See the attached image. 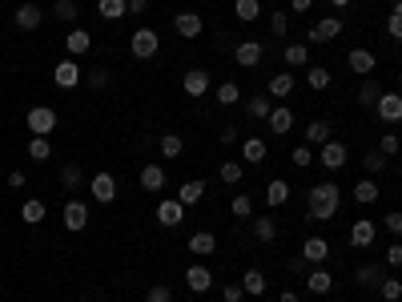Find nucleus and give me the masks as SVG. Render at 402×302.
<instances>
[{"mask_svg":"<svg viewBox=\"0 0 402 302\" xmlns=\"http://www.w3.org/2000/svg\"><path fill=\"white\" fill-rule=\"evenodd\" d=\"M342 206V189L334 186V182H318V186L306 189V214L310 222H330L334 214Z\"/></svg>","mask_w":402,"mask_h":302,"instance_id":"f257e3e1","label":"nucleus"},{"mask_svg":"<svg viewBox=\"0 0 402 302\" xmlns=\"http://www.w3.org/2000/svg\"><path fill=\"white\" fill-rule=\"evenodd\" d=\"M24 125L32 129V138H48L61 121H57V109H48V105H32V109L24 113Z\"/></svg>","mask_w":402,"mask_h":302,"instance_id":"f03ea898","label":"nucleus"},{"mask_svg":"<svg viewBox=\"0 0 402 302\" xmlns=\"http://www.w3.org/2000/svg\"><path fill=\"white\" fill-rule=\"evenodd\" d=\"M157 48H161V37H157L153 28H137V32L129 37V53H133L137 61H153Z\"/></svg>","mask_w":402,"mask_h":302,"instance_id":"7ed1b4c3","label":"nucleus"},{"mask_svg":"<svg viewBox=\"0 0 402 302\" xmlns=\"http://www.w3.org/2000/svg\"><path fill=\"white\" fill-rule=\"evenodd\" d=\"M85 81V73H81V65H77V57H65V61H57V69H52V85L57 89H77Z\"/></svg>","mask_w":402,"mask_h":302,"instance_id":"20e7f679","label":"nucleus"},{"mask_svg":"<svg viewBox=\"0 0 402 302\" xmlns=\"http://www.w3.org/2000/svg\"><path fill=\"white\" fill-rule=\"evenodd\" d=\"M374 117H379V121H386V125H399V121H402V93H394V89H382L379 105H374Z\"/></svg>","mask_w":402,"mask_h":302,"instance_id":"39448f33","label":"nucleus"},{"mask_svg":"<svg viewBox=\"0 0 402 302\" xmlns=\"http://www.w3.org/2000/svg\"><path fill=\"white\" fill-rule=\"evenodd\" d=\"M342 28H346V24L338 21V17H322L318 24H310L306 41H310V45H330L334 37H342Z\"/></svg>","mask_w":402,"mask_h":302,"instance_id":"423d86ee","label":"nucleus"},{"mask_svg":"<svg viewBox=\"0 0 402 302\" xmlns=\"http://www.w3.org/2000/svg\"><path fill=\"white\" fill-rule=\"evenodd\" d=\"M61 222H65V230L81 234L85 226H89V206H85L81 198H69V202H65V209H61Z\"/></svg>","mask_w":402,"mask_h":302,"instance_id":"0eeeda50","label":"nucleus"},{"mask_svg":"<svg viewBox=\"0 0 402 302\" xmlns=\"http://www.w3.org/2000/svg\"><path fill=\"white\" fill-rule=\"evenodd\" d=\"M89 194H93V202H101V206L117 202V178H113V173H97V178H89Z\"/></svg>","mask_w":402,"mask_h":302,"instance_id":"6e6552de","label":"nucleus"},{"mask_svg":"<svg viewBox=\"0 0 402 302\" xmlns=\"http://www.w3.org/2000/svg\"><path fill=\"white\" fill-rule=\"evenodd\" d=\"M318 162L326 165V169H342V165L350 162V149L342 145V141H326V145H318Z\"/></svg>","mask_w":402,"mask_h":302,"instance_id":"1a4fd4ad","label":"nucleus"},{"mask_svg":"<svg viewBox=\"0 0 402 302\" xmlns=\"http://www.w3.org/2000/svg\"><path fill=\"white\" fill-rule=\"evenodd\" d=\"M157 222H161L165 230H177V226L185 222V206H181L177 198H161V202H157Z\"/></svg>","mask_w":402,"mask_h":302,"instance_id":"9d476101","label":"nucleus"},{"mask_svg":"<svg viewBox=\"0 0 402 302\" xmlns=\"http://www.w3.org/2000/svg\"><path fill=\"white\" fill-rule=\"evenodd\" d=\"M181 89H185V97L201 101V97L213 89V81H210V73H205V69H190L185 77H181Z\"/></svg>","mask_w":402,"mask_h":302,"instance_id":"9b49d317","label":"nucleus"},{"mask_svg":"<svg viewBox=\"0 0 402 302\" xmlns=\"http://www.w3.org/2000/svg\"><path fill=\"white\" fill-rule=\"evenodd\" d=\"M374 238H379V226H374L370 218H358L354 226H350V246H354V250H370Z\"/></svg>","mask_w":402,"mask_h":302,"instance_id":"f8f14e48","label":"nucleus"},{"mask_svg":"<svg viewBox=\"0 0 402 302\" xmlns=\"http://www.w3.org/2000/svg\"><path fill=\"white\" fill-rule=\"evenodd\" d=\"M382 279H386V266H382V262H362V266L354 270V282L362 286V290H379Z\"/></svg>","mask_w":402,"mask_h":302,"instance_id":"ddd939ff","label":"nucleus"},{"mask_svg":"<svg viewBox=\"0 0 402 302\" xmlns=\"http://www.w3.org/2000/svg\"><path fill=\"white\" fill-rule=\"evenodd\" d=\"M346 65H350V73H358V77H370L374 65H379V57H374L370 48H350V53H346Z\"/></svg>","mask_w":402,"mask_h":302,"instance_id":"4468645a","label":"nucleus"},{"mask_svg":"<svg viewBox=\"0 0 402 302\" xmlns=\"http://www.w3.org/2000/svg\"><path fill=\"white\" fill-rule=\"evenodd\" d=\"M261 57H265V48H261L258 41H241V45L234 48V61L241 65V69H258Z\"/></svg>","mask_w":402,"mask_h":302,"instance_id":"2eb2a0df","label":"nucleus"},{"mask_svg":"<svg viewBox=\"0 0 402 302\" xmlns=\"http://www.w3.org/2000/svg\"><path fill=\"white\" fill-rule=\"evenodd\" d=\"M302 258H306L310 266H322V262L330 258V242H326V238H318V234L306 238V242H302Z\"/></svg>","mask_w":402,"mask_h":302,"instance_id":"dca6fc26","label":"nucleus"},{"mask_svg":"<svg viewBox=\"0 0 402 302\" xmlns=\"http://www.w3.org/2000/svg\"><path fill=\"white\" fill-rule=\"evenodd\" d=\"M12 24H17L21 32L41 28V4H32V0H28V4H21V8H17V17H12Z\"/></svg>","mask_w":402,"mask_h":302,"instance_id":"f3484780","label":"nucleus"},{"mask_svg":"<svg viewBox=\"0 0 402 302\" xmlns=\"http://www.w3.org/2000/svg\"><path fill=\"white\" fill-rule=\"evenodd\" d=\"M173 28H177L185 41H197L205 24H201V17H197V12H177V17H173Z\"/></svg>","mask_w":402,"mask_h":302,"instance_id":"a211bd4d","label":"nucleus"},{"mask_svg":"<svg viewBox=\"0 0 402 302\" xmlns=\"http://www.w3.org/2000/svg\"><path fill=\"white\" fill-rule=\"evenodd\" d=\"M270 113H274V97L270 93H258L245 101V117L250 121H270Z\"/></svg>","mask_w":402,"mask_h":302,"instance_id":"6ab92c4d","label":"nucleus"},{"mask_svg":"<svg viewBox=\"0 0 402 302\" xmlns=\"http://www.w3.org/2000/svg\"><path fill=\"white\" fill-rule=\"evenodd\" d=\"M185 286H190L193 294H205V290L213 286L210 266H201V262H197V266H190V270H185Z\"/></svg>","mask_w":402,"mask_h":302,"instance_id":"aec40b11","label":"nucleus"},{"mask_svg":"<svg viewBox=\"0 0 402 302\" xmlns=\"http://www.w3.org/2000/svg\"><path fill=\"white\" fill-rule=\"evenodd\" d=\"M185 250H193L197 258L217 254V234H213V230H197V234L190 238V246H185Z\"/></svg>","mask_w":402,"mask_h":302,"instance_id":"412c9836","label":"nucleus"},{"mask_svg":"<svg viewBox=\"0 0 402 302\" xmlns=\"http://www.w3.org/2000/svg\"><path fill=\"white\" fill-rule=\"evenodd\" d=\"M298 89V81H294V73H278V77H270V85H265V93L274 97V101H285V97Z\"/></svg>","mask_w":402,"mask_h":302,"instance_id":"4be33fe9","label":"nucleus"},{"mask_svg":"<svg viewBox=\"0 0 402 302\" xmlns=\"http://www.w3.org/2000/svg\"><path fill=\"white\" fill-rule=\"evenodd\" d=\"M306 290H310V294H330V290H334V274L326 270V266H314V270H310V279H306Z\"/></svg>","mask_w":402,"mask_h":302,"instance_id":"5701e85b","label":"nucleus"},{"mask_svg":"<svg viewBox=\"0 0 402 302\" xmlns=\"http://www.w3.org/2000/svg\"><path fill=\"white\" fill-rule=\"evenodd\" d=\"M65 48H69V57H85V53L93 48V37H89L85 28H69V37H65Z\"/></svg>","mask_w":402,"mask_h":302,"instance_id":"b1692460","label":"nucleus"},{"mask_svg":"<svg viewBox=\"0 0 402 302\" xmlns=\"http://www.w3.org/2000/svg\"><path fill=\"white\" fill-rule=\"evenodd\" d=\"M141 189L145 194H161V189H165V169H161V165H145L141 169Z\"/></svg>","mask_w":402,"mask_h":302,"instance_id":"393cba45","label":"nucleus"},{"mask_svg":"<svg viewBox=\"0 0 402 302\" xmlns=\"http://www.w3.org/2000/svg\"><path fill=\"white\" fill-rule=\"evenodd\" d=\"M350 194H354L358 206H374V202H379V182H374V178H362V182H354Z\"/></svg>","mask_w":402,"mask_h":302,"instance_id":"a878e982","label":"nucleus"},{"mask_svg":"<svg viewBox=\"0 0 402 302\" xmlns=\"http://www.w3.org/2000/svg\"><path fill=\"white\" fill-rule=\"evenodd\" d=\"M270 129L282 138V133H290L294 129V109L290 105H274V113H270Z\"/></svg>","mask_w":402,"mask_h":302,"instance_id":"bb28decb","label":"nucleus"},{"mask_svg":"<svg viewBox=\"0 0 402 302\" xmlns=\"http://www.w3.org/2000/svg\"><path fill=\"white\" fill-rule=\"evenodd\" d=\"M241 162L245 165H261L265 162V141L261 138H245L241 141Z\"/></svg>","mask_w":402,"mask_h":302,"instance_id":"cd10ccee","label":"nucleus"},{"mask_svg":"<svg viewBox=\"0 0 402 302\" xmlns=\"http://www.w3.org/2000/svg\"><path fill=\"white\" fill-rule=\"evenodd\" d=\"M379 97H382V85L374 81V77H362V89H358V105H362V109H374V105H379Z\"/></svg>","mask_w":402,"mask_h":302,"instance_id":"c85d7f7f","label":"nucleus"},{"mask_svg":"<svg viewBox=\"0 0 402 302\" xmlns=\"http://www.w3.org/2000/svg\"><path fill=\"white\" fill-rule=\"evenodd\" d=\"M285 202H290V186H285L282 178H274V182L265 186V206H270V209H282Z\"/></svg>","mask_w":402,"mask_h":302,"instance_id":"c756f323","label":"nucleus"},{"mask_svg":"<svg viewBox=\"0 0 402 302\" xmlns=\"http://www.w3.org/2000/svg\"><path fill=\"white\" fill-rule=\"evenodd\" d=\"M201 198H205V182H181L177 186V202L181 206H197Z\"/></svg>","mask_w":402,"mask_h":302,"instance_id":"7c9ffc66","label":"nucleus"},{"mask_svg":"<svg viewBox=\"0 0 402 302\" xmlns=\"http://www.w3.org/2000/svg\"><path fill=\"white\" fill-rule=\"evenodd\" d=\"M282 61L290 65V69H310V48L306 45H285Z\"/></svg>","mask_w":402,"mask_h":302,"instance_id":"2f4dec72","label":"nucleus"},{"mask_svg":"<svg viewBox=\"0 0 402 302\" xmlns=\"http://www.w3.org/2000/svg\"><path fill=\"white\" fill-rule=\"evenodd\" d=\"M61 186H65V189H81V186H89V182H85V169H81L77 162L61 165Z\"/></svg>","mask_w":402,"mask_h":302,"instance_id":"473e14b6","label":"nucleus"},{"mask_svg":"<svg viewBox=\"0 0 402 302\" xmlns=\"http://www.w3.org/2000/svg\"><path fill=\"white\" fill-rule=\"evenodd\" d=\"M45 202H41V198H28V202H24L21 206V218L24 222H28V226H41V222H45Z\"/></svg>","mask_w":402,"mask_h":302,"instance_id":"72a5a7b5","label":"nucleus"},{"mask_svg":"<svg viewBox=\"0 0 402 302\" xmlns=\"http://www.w3.org/2000/svg\"><path fill=\"white\" fill-rule=\"evenodd\" d=\"M234 17L241 24L258 21V17H261V0H234Z\"/></svg>","mask_w":402,"mask_h":302,"instance_id":"f704fd0d","label":"nucleus"},{"mask_svg":"<svg viewBox=\"0 0 402 302\" xmlns=\"http://www.w3.org/2000/svg\"><path fill=\"white\" fill-rule=\"evenodd\" d=\"M97 12H101L105 21H121V17L129 12V0H97Z\"/></svg>","mask_w":402,"mask_h":302,"instance_id":"c9c22d12","label":"nucleus"},{"mask_svg":"<svg viewBox=\"0 0 402 302\" xmlns=\"http://www.w3.org/2000/svg\"><path fill=\"white\" fill-rule=\"evenodd\" d=\"M241 290L254 294V299H261V294H265V274H261V270H245V274H241Z\"/></svg>","mask_w":402,"mask_h":302,"instance_id":"e433bc0d","label":"nucleus"},{"mask_svg":"<svg viewBox=\"0 0 402 302\" xmlns=\"http://www.w3.org/2000/svg\"><path fill=\"white\" fill-rule=\"evenodd\" d=\"M330 81H334V77H330L326 65H310V69H306V85H310V89H330Z\"/></svg>","mask_w":402,"mask_h":302,"instance_id":"4c0bfd02","label":"nucleus"},{"mask_svg":"<svg viewBox=\"0 0 402 302\" xmlns=\"http://www.w3.org/2000/svg\"><path fill=\"white\" fill-rule=\"evenodd\" d=\"M330 141V121H310L306 125V145H326Z\"/></svg>","mask_w":402,"mask_h":302,"instance_id":"58836bf2","label":"nucleus"},{"mask_svg":"<svg viewBox=\"0 0 402 302\" xmlns=\"http://www.w3.org/2000/svg\"><path fill=\"white\" fill-rule=\"evenodd\" d=\"M157 149H161V158H181V149H185V141H181V133H165V138L157 141Z\"/></svg>","mask_w":402,"mask_h":302,"instance_id":"ea45409f","label":"nucleus"},{"mask_svg":"<svg viewBox=\"0 0 402 302\" xmlns=\"http://www.w3.org/2000/svg\"><path fill=\"white\" fill-rule=\"evenodd\" d=\"M213 97H217V105H225V109H230V105H237V101H241V85L225 81V85H217V89H213Z\"/></svg>","mask_w":402,"mask_h":302,"instance_id":"a19ab883","label":"nucleus"},{"mask_svg":"<svg viewBox=\"0 0 402 302\" xmlns=\"http://www.w3.org/2000/svg\"><path fill=\"white\" fill-rule=\"evenodd\" d=\"M254 238L270 246V242L278 238V222H274V218H254Z\"/></svg>","mask_w":402,"mask_h":302,"instance_id":"79ce46f5","label":"nucleus"},{"mask_svg":"<svg viewBox=\"0 0 402 302\" xmlns=\"http://www.w3.org/2000/svg\"><path fill=\"white\" fill-rule=\"evenodd\" d=\"M52 17L65 21V24H72L77 17H81V4H77V0H57V4H52Z\"/></svg>","mask_w":402,"mask_h":302,"instance_id":"37998d69","label":"nucleus"},{"mask_svg":"<svg viewBox=\"0 0 402 302\" xmlns=\"http://www.w3.org/2000/svg\"><path fill=\"white\" fill-rule=\"evenodd\" d=\"M217 173H221V182H225V186H237V182L245 178V162H221Z\"/></svg>","mask_w":402,"mask_h":302,"instance_id":"c03bdc74","label":"nucleus"},{"mask_svg":"<svg viewBox=\"0 0 402 302\" xmlns=\"http://www.w3.org/2000/svg\"><path fill=\"white\" fill-rule=\"evenodd\" d=\"M386 162H390V158H386V153H379V149H374V153H362V169H366L370 178H379L382 169H386Z\"/></svg>","mask_w":402,"mask_h":302,"instance_id":"a18cd8bd","label":"nucleus"},{"mask_svg":"<svg viewBox=\"0 0 402 302\" xmlns=\"http://www.w3.org/2000/svg\"><path fill=\"white\" fill-rule=\"evenodd\" d=\"M379 294H382V302H399L402 299V282L394 279V274H386L382 286H379Z\"/></svg>","mask_w":402,"mask_h":302,"instance_id":"49530a36","label":"nucleus"},{"mask_svg":"<svg viewBox=\"0 0 402 302\" xmlns=\"http://www.w3.org/2000/svg\"><path fill=\"white\" fill-rule=\"evenodd\" d=\"M28 158H32V162H48V158H52L48 138H32V141H28Z\"/></svg>","mask_w":402,"mask_h":302,"instance_id":"de8ad7c7","label":"nucleus"},{"mask_svg":"<svg viewBox=\"0 0 402 302\" xmlns=\"http://www.w3.org/2000/svg\"><path fill=\"white\" fill-rule=\"evenodd\" d=\"M290 162L298 165V169H306V165H314V162H318V149H314V145H298V149L290 153Z\"/></svg>","mask_w":402,"mask_h":302,"instance_id":"09e8293b","label":"nucleus"},{"mask_svg":"<svg viewBox=\"0 0 402 302\" xmlns=\"http://www.w3.org/2000/svg\"><path fill=\"white\" fill-rule=\"evenodd\" d=\"M386 32L402 41V0H394V8H390V21H386Z\"/></svg>","mask_w":402,"mask_h":302,"instance_id":"8fccbe9b","label":"nucleus"},{"mask_svg":"<svg viewBox=\"0 0 402 302\" xmlns=\"http://www.w3.org/2000/svg\"><path fill=\"white\" fill-rule=\"evenodd\" d=\"M230 214H234V218H250V214H254V198H250V194H237Z\"/></svg>","mask_w":402,"mask_h":302,"instance_id":"3c124183","label":"nucleus"},{"mask_svg":"<svg viewBox=\"0 0 402 302\" xmlns=\"http://www.w3.org/2000/svg\"><path fill=\"white\" fill-rule=\"evenodd\" d=\"M145 302H173V290H169L165 282H153V286L145 290Z\"/></svg>","mask_w":402,"mask_h":302,"instance_id":"603ef678","label":"nucleus"},{"mask_svg":"<svg viewBox=\"0 0 402 302\" xmlns=\"http://www.w3.org/2000/svg\"><path fill=\"white\" fill-rule=\"evenodd\" d=\"M270 32L274 37H285L290 32V12H270Z\"/></svg>","mask_w":402,"mask_h":302,"instance_id":"864d4df0","label":"nucleus"},{"mask_svg":"<svg viewBox=\"0 0 402 302\" xmlns=\"http://www.w3.org/2000/svg\"><path fill=\"white\" fill-rule=\"evenodd\" d=\"M382 226H386V230H390L394 238H399V234H402V209H390V214L382 218Z\"/></svg>","mask_w":402,"mask_h":302,"instance_id":"5fc2aeb1","label":"nucleus"},{"mask_svg":"<svg viewBox=\"0 0 402 302\" xmlns=\"http://www.w3.org/2000/svg\"><path fill=\"white\" fill-rule=\"evenodd\" d=\"M386 266H394V270L402 266V242H390L386 246Z\"/></svg>","mask_w":402,"mask_h":302,"instance_id":"6e6d98bb","label":"nucleus"},{"mask_svg":"<svg viewBox=\"0 0 402 302\" xmlns=\"http://www.w3.org/2000/svg\"><path fill=\"white\" fill-rule=\"evenodd\" d=\"M379 153H386V158H394V153H399V138H394V133H386V138L379 141Z\"/></svg>","mask_w":402,"mask_h":302,"instance_id":"4d7b16f0","label":"nucleus"},{"mask_svg":"<svg viewBox=\"0 0 402 302\" xmlns=\"http://www.w3.org/2000/svg\"><path fill=\"white\" fill-rule=\"evenodd\" d=\"M221 299H225V302H241V299H245V290H241V282H230V286L221 290Z\"/></svg>","mask_w":402,"mask_h":302,"instance_id":"13d9d810","label":"nucleus"},{"mask_svg":"<svg viewBox=\"0 0 402 302\" xmlns=\"http://www.w3.org/2000/svg\"><path fill=\"white\" fill-rule=\"evenodd\" d=\"M217 138H221V145H234V141L241 138V129H237V125H221V133H217Z\"/></svg>","mask_w":402,"mask_h":302,"instance_id":"bf43d9fd","label":"nucleus"},{"mask_svg":"<svg viewBox=\"0 0 402 302\" xmlns=\"http://www.w3.org/2000/svg\"><path fill=\"white\" fill-rule=\"evenodd\" d=\"M89 85H93V89H105V85H109V73H105V69H93V73H89Z\"/></svg>","mask_w":402,"mask_h":302,"instance_id":"052dcab7","label":"nucleus"},{"mask_svg":"<svg viewBox=\"0 0 402 302\" xmlns=\"http://www.w3.org/2000/svg\"><path fill=\"white\" fill-rule=\"evenodd\" d=\"M24 186H28L24 169H12V173H8V189H24Z\"/></svg>","mask_w":402,"mask_h":302,"instance_id":"680f3d73","label":"nucleus"},{"mask_svg":"<svg viewBox=\"0 0 402 302\" xmlns=\"http://www.w3.org/2000/svg\"><path fill=\"white\" fill-rule=\"evenodd\" d=\"M310 4H314V0H290V12L302 17V12H310Z\"/></svg>","mask_w":402,"mask_h":302,"instance_id":"e2e57ef3","label":"nucleus"},{"mask_svg":"<svg viewBox=\"0 0 402 302\" xmlns=\"http://www.w3.org/2000/svg\"><path fill=\"white\" fill-rule=\"evenodd\" d=\"M145 8H149V0H129V12H133V17H141Z\"/></svg>","mask_w":402,"mask_h":302,"instance_id":"0e129e2a","label":"nucleus"},{"mask_svg":"<svg viewBox=\"0 0 402 302\" xmlns=\"http://www.w3.org/2000/svg\"><path fill=\"white\" fill-rule=\"evenodd\" d=\"M278 302H298V294H294V290H285V294H282Z\"/></svg>","mask_w":402,"mask_h":302,"instance_id":"69168bd1","label":"nucleus"},{"mask_svg":"<svg viewBox=\"0 0 402 302\" xmlns=\"http://www.w3.org/2000/svg\"><path fill=\"white\" fill-rule=\"evenodd\" d=\"M334 8H346V4H350V0H330Z\"/></svg>","mask_w":402,"mask_h":302,"instance_id":"338daca9","label":"nucleus"},{"mask_svg":"<svg viewBox=\"0 0 402 302\" xmlns=\"http://www.w3.org/2000/svg\"><path fill=\"white\" fill-rule=\"evenodd\" d=\"M399 89H402V73H399Z\"/></svg>","mask_w":402,"mask_h":302,"instance_id":"774afa93","label":"nucleus"}]
</instances>
